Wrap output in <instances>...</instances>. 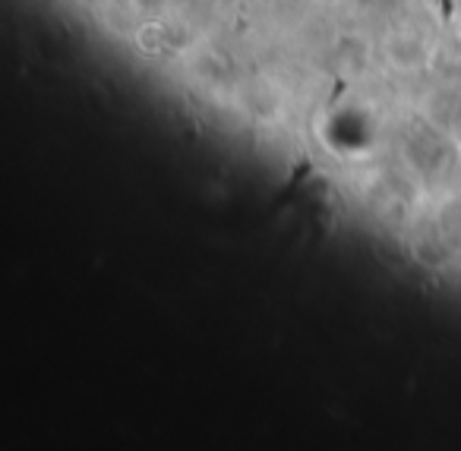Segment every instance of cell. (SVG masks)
Returning a JSON list of instances; mask_svg holds the SVG:
<instances>
[{
  "mask_svg": "<svg viewBox=\"0 0 461 451\" xmlns=\"http://www.w3.org/2000/svg\"><path fill=\"white\" fill-rule=\"evenodd\" d=\"M398 45H402V51H395V48H389V58L395 67H423L427 64V48H423L420 39H414V35H398Z\"/></svg>",
  "mask_w": 461,
  "mask_h": 451,
  "instance_id": "6da1fadb",
  "label": "cell"
}]
</instances>
